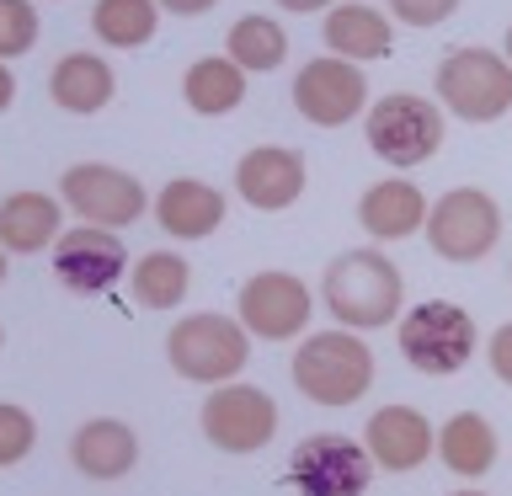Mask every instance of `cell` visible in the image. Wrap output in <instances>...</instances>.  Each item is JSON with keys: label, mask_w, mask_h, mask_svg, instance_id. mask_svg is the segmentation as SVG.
<instances>
[{"label": "cell", "mask_w": 512, "mask_h": 496, "mask_svg": "<svg viewBox=\"0 0 512 496\" xmlns=\"http://www.w3.org/2000/svg\"><path fill=\"white\" fill-rule=\"evenodd\" d=\"M326 310L352 331H368V326H384L395 320L400 310V272L390 256L379 251H347L326 267Z\"/></svg>", "instance_id": "6da1fadb"}, {"label": "cell", "mask_w": 512, "mask_h": 496, "mask_svg": "<svg viewBox=\"0 0 512 496\" xmlns=\"http://www.w3.org/2000/svg\"><path fill=\"white\" fill-rule=\"evenodd\" d=\"M166 358L182 379L192 384H230L251 358V342H246V326L230 315H214V310H198V315H182L166 336Z\"/></svg>", "instance_id": "7a4b0ae2"}, {"label": "cell", "mask_w": 512, "mask_h": 496, "mask_svg": "<svg viewBox=\"0 0 512 496\" xmlns=\"http://www.w3.org/2000/svg\"><path fill=\"white\" fill-rule=\"evenodd\" d=\"M294 384L315 406H352L374 384V358L358 336L347 331H315L294 352Z\"/></svg>", "instance_id": "3957f363"}, {"label": "cell", "mask_w": 512, "mask_h": 496, "mask_svg": "<svg viewBox=\"0 0 512 496\" xmlns=\"http://www.w3.org/2000/svg\"><path fill=\"white\" fill-rule=\"evenodd\" d=\"M438 96L448 112H459L464 123H496L512 107V64H502L486 48H454L438 64Z\"/></svg>", "instance_id": "277c9868"}, {"label": "cell", "mask_w": 512, "mask_h": 496, "mask_svg": "<svg viewBox=\"0 0 512 496\" xmlns=\"http://www.w3.org/2000/svg\"><path fill=\"white\" fill-rule=\"evenodd\" d=\"M470 347H475L470 315L448 299H427L400 320V352L416 374H459L470 363Z\"/></svg>", "instance_id": "5b68a950"}, {"label": "cell", "mask_w": 512, "mask_h": 496, "mask_svg": "<svg viewBox=\"0 0 512 496\" xmlns=\"http://www.w3.org/2000/svg\"><path fill=\"white\" fill-rule=\"evenodd\" d=\"M496 235H502V214L480 187H454L427 208V240L443 262H480Z\"/></svg>", "instance_id": "8992f818"}, {"label": "cell", "mask_w": 512, "mask_h": 496, "mask_svg": "<svg viewBox=\"0 0 512 496\" xmlns=\"http://www.w3.org/2000/svg\"><path fill=\"white\" fill-rule=\"evenodd\" d=\"M368 475H374L368 448L352 438H336V432L304 438L294 459H288V486L299 496H363Z\"/></svg>", "instance_id": "52a82bcc"}, {"label": "cell", "mask_w": 512, "mask_h": 496, "mask_svg": "<svg viewBox=\"0 0 512 496\" xmlns=\"http://www.w3.org/2000/svg\"><path fill=\"white\" fill-rule=\"evenodd\" d=\"M368 144L384 166H422V160L443 144V118L427 96H384V102L368 112Z\"/></svg>", "instance_id": "ba28073f"}, {"label": "cell", "mask_w": 512, "mask_h": 496, "mask_svg": "<svg viewBox=\"0 0 512 496\" xmlns=\"http://www.w3.org/2000/svg\"><path fill=\"white\" fill-rule=\"evenodd\" d=\"M278 432V406L256 384H219L203 400V438L224 454H256Z\"/></svg>", "instance_id": "9c48e42d"}, {"label": "cell", "mask_w": 512, "mask_h": 496, "mask_svg": "<svg viewBox=\"0 0 512 496\" xmlns=\"http://www.w3.org/2000/svg\"><path fill=\"white\" fill-rule=\"evenodd\" d=\"M368 102V80L352 59L342 54H326V59H310L294 80V107L299 118H310L315 128H342L347 118H358Z\"/></svg>", "instance_id": "30bf717a"}, {"label": "cell", "mask_w": 512, "mask_h": 496, "mask_svg": "<svg viewBox=\"0 0 512 496\" xmlns=\"http://www.w3.org/2000/svg\"><path fill=\"white\" fill-rule=\"evenodd\" d=\"M310 320V288L294 272H256L240 288V326L256 342H288Z\"/></svg>", "instance_id": "8fae6325"}, {"label": "cell", "mask_w": 512, "mask_h": 496, "mask_svg": "<svg viewBox=\"0 0 512 496\" xmlns=\"http://www.w3.org/2000/svg\"><path fill=\"white\" fill-rule=\"evenodd\" d=\"M59 192L80 214V224H102V230H123L144 214V187L112 166H70Z\"/></svg>", "instance_id": "7c38bea8"}, {"label": "cell", "mask_w": 512, "mask_h": 496, "mask_svg": "<svg viewBox=\"0 0 512 496\" xmlns=\"http://www.w3.org/2000/svg\"><path fill=\"white\" fill-rule=\"evenodd\" d=\"M123 240L118 230L102 224H80V230H59L54 235V278L75 294H102L123 278Z\"/></svg>", "instance_id": "4fadbf2b"}, {"label": "cell", "mask_w": 512, "mask_h": 496, "mask_svg": "<svg viewBox=\"0 0 512 496\" xmlns=\"http://www.w3.org/2000/svg\"><path fill=\"white\" fill-rule=\"evenodd\" d=\"M235 187H240V198H246L251 208L283 214V208L304 192V160L294 150H283V144H262V150L240 155Z\"/></svg>", "instance_id": "5bb4252c"}, {"label": "cell", "mask_w": 512, "mask_h": 496, "mask_svg": "<svg viewBox=\"0 0 512 496\" xmlns=\"http://www.w3.org/2000/svg\"><path fill=\"white\" fill-rule=\"evenodd\" d=\"M363 448L379 470L400 475V470H416V464L432 454V427H427V416L411 411V406H384V411L368 416Z\"/></svg>", "instance_id": "9a60e30c"}, {"label": "cell", "mask_w": 512, "mask_h": 496, "mask_svg": "<svg viewBox=\"0 0 512 496\" xmlns=\"http://www.w3.org/2000/svg\"><path fill=\"white\" fill-rule=\"evenodd\" d=\"M155 219H160V230L176 235V240H203L224 224V198H219V187L176 176V182H166V192L155 198Z\"/></svg>", "instance_id": "2e32d148"}, {"label": "cell", "mask_w": 512, "mask_h": 496, "mask_svg": "<svg viewBox=\"0 0 512 496\" xmlns=\"http://www.w3.org/2000/svg\"><path fill=\"white\" fill-rule=\"evenodd\" d=\"M70 459H75V470L91 475V480H118V475L134 470L139 438H134V427H123V422H112V416H102V422L75 427Z\"/></svg>", "instance_id": "e0dca14e"}, {"label": "cell", "mask_w": 512, "mask_h": 496, "mask_svg": "<svg viewBox=\"0 0 512 496\" xmlns=\"http://www.w3.org/2000/svg\"><path fill=\"white\" fill-rule=\"evenodd\" d=\"M358 219H363V230H368V235H379V240H400V235L422 230V219H427V198H422V192H416L411 182L390 176V182H374V187L363 192Z\"/></svg>", "instance_id": "ac0fdd59"}, {"label": "cell", "mask_w": 512, "mask_h": 496, "mask_svg": "<svg viewBox=\"0 0 512 496\" xmlns=\"http://www.w3.org/2000/svg\"><path fill=\"white\" fill-rule=\"evenodd\" d=\"M48 96L64 107V112H102L112 102V70H107V59H96V54H64L54 64V75H48Z\"/></svg>", "instance_id": "d6986e66"}, {"label": "cell", "mask_w": 512, "mask_h": 496, "mask_svg": "<svg viewBox=\"0 0 512 496\" xmlns=\"http://www.w3.org/2000/svg\"><path fill=\"white\" fill-rule=\"evenodd\" d=\"M59 235V203L43 192H11L0 203V246L6 251H43Z\"/></svg>", "instance_id": "ffe728a7"}, {"label": "cell", "mask_w": 512, "mask_h": 496, "mask_svg": "<svg viewBox=\"0 0 512 496\" xmlns=\"http://www.w3.org/2000/svg\"><path fill=\"white\" fill-rule=\"evenodd\" d=\"M432 448H438L443 464L454 475H464V480L486 475L491 464H496V432H491V422L480 411H459L454 422L438 432V443H432Z\"/></svg>", "instance_id": "44dd1931"}, {"label": "cell", "mask_w": 512, "mask_h": 496, "mask_svg": "<svg viewBox=\"0 0 512 496\" xmlns=\"http://www.w3.org/2000/svg\"><path fill=\"white\" fill-rule=\"evenodd\" d=\"M326 48L342 59H384L395 48V38L374 6H336L326 16Z\"/></svg>", "instance_id": "7402d4cb"}, {"label": "cell", "mask_w": 512, "mask_h": 496, "mask_svg": "<svg viewBox=\"0 0 512 496\" xmlns=\"http://www.w3.org/2000/svg\"><path fill=\"white\" fill-rule=\"evenodd\" d=\"M182 96H187L192 112H203V118H224V112L240 107V96H246V70H240L235 59H198L182 75Z\"/></svg>", "instance_id": "603a6c76"}, {"label": "cell", "mask_w": 512, "mask_h": 496, "mask_svg": "<svg viewBox=\"0 0 512 496\" xmlns=\"http://www.w3.org/2000/svg\"><path fill=\"white\" fill-rule=\"evenodd\" d=\"M155 0H96L91 32L112 48H144L155 38Z\"/></svg>", "instance_id": "cb8c5ba5"}, {"label": "cell", "mask_w": 512, "mask_h": 496, "mask_svg": "<svg viewBox=\"0 0 512 496\" xmlns=\"http://www.w3.org/2000/svg\"><path fill=\"white\" fill-rule=\"evenodd\" d=\"M224 43H230V59L240 70H256V75L278 70L283 54H288V32L272 22V16H240Z\"/></svg>", "instance_id": "d4e9b609"}, {"label": "cell", "mask_w": 512, "mask_h": 496, "mask_svg": "<svg viewBox=\"0 0 512 496\" xmlns=\"http://www.w3.org/2000/svg\"><path fill=\"white\" fill-rule=\"evenodd\" d=\"M128 283H134V299L144 310H171L187 294V262L176 251H150V256H139Z\"/></svg>", "instance_id": "484cf974"}, {"label": "cell", "mask_w": 512, "mask_h": 496, "mask_svg": "<svg viewBox=\"0 0 512 496\" xmlns=\"http://www.w3.org/2000/svg\"><path fill=\"white\" fill-rule=\"evenodd\" d=\"M38 43V11L32 0H0V59H16Z\"/></svg>", "instance_id": "4316f807"}, {"label": "cell", "mask_w": 512, "mask_h": 496, "mask_svg": "<svg viewBox=\"0 0 512 496\" xmlns=\"http://www.w3.org/2000/svg\"><path fill=\"white\" fill-rule=\"evenodd\" d=\"M32 438H38V427H32V416L22 406H0V470H11V464L27 459Z\"/></svg>", "instance_id": "83f0119b"}, {"label": "cell", "mask_w": 512, "mask_h": 496, "mask_svg": "<svg viewBox=\"0 0 512 496\" xmlns=\"http://www.w3.org/2000/svg\"><path fill=\"white\" fill-rule=\"evenodd\" d=\"M454 6H459V0H390V11L406 27H438L443 16H454Z\"/></svg>", "instance_id": "f1b7e54d"}, {"label": "cell", "mask_w": 512, "mask_h": 496, "mask_svg": "<svg viewBox=\"0 0 512 496\" xmlns=\"http://www.w3.org/2000/svg\"><path fill=\"white\" fill-rule=\"evenodd\" d=\"M491 368H496V379H502V384H512V320H507V326H496V336H491Z\"/></svg>", "instance_id": "f546056e"}, {"label": "cell", "mask_w": 512, "mask_h": 496, "mask_svg": "<svg viewBox=\"0 0 512 496\" xmlns=\"http://www.w3.org/2000/svg\"><path fill=\"white\" fill-rule=\"evenodd\" d=\"M160 6H166L171 16H198V11L214 6V0H160Z\"/></svg>", "instance_id": "4dcf8cb0"}, {"label": "cell", "mask_w": 512, "mask_h": 496, "mask_svg": "<svg viewBox=\"0 0 512 496\" xmlns=\"http://www.w3.org/2000/svg\"><path fill=\"white\" fill-rule=\"evenodd\" d=\"M11 96H16V80H11V70H6V59H0V112L11 107Z\"/></svg>", "instance_id": "1f68e13d"}, {"label": "cell", "mask_w": 512, "mask_h": 496, "mask_svg": "<svg viewBox=\"0 0 512 496\" xmlns=\"http://www.w3.org/2000/svg\"><path fill=\"white\" fill-rule=\"evenodd\" d=\"M278 6H283V11H299V16H304V11H320V6H326V0H278Z\"/></svg>", "instance_id": "d6a6232c"}, {"label": "cell", "mask_w": 512, "mask_h": 496, "mask_svg": "<svg viewBox=\"0 0 512 496\" xmlns=\"http://www.w3.org/2000/svg\"><path fill=\"white\" fill-rule=\"evenodd\" d=\"M454 496H486V491H454Z\"/></svg>", "instance_id": "836d02e7"}, {"label": "cell", "mask_w": 512, "mask_h": 496, "mask_svg": "<svg viewBox=\"0 0 512 496\" xmlns=\"http://www.w3.org/2000/svg\"><path fill=\"white\" fill-rule=\"evenodd\" d=\"M0 278H6V256H0Z\"/></svg>", "instance_id": "e575fe53"}, {"label": "cell", "mask_w": 512, "mask_h": 496, "mask_svg": "<svg viewBox=\"0 0 512 496\" xmlns=\"http://www.w3.org/2000/svg\"><path fill=\"white\" fill-rule=\"evenodd\" d=\"M507 54H512V32H507Z\"/></svg>", "instance_id": "d590c367"}]
</instances>
